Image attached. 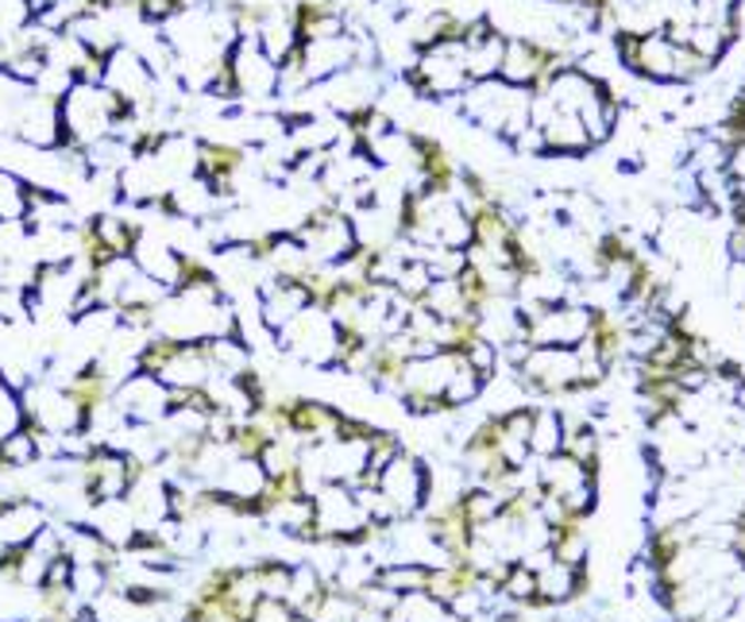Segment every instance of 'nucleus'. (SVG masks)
<instances>
[{"mask_svg":"<svg viewBox=\"0 0 745 622\" xmlns=\"http://www.w3.org/2000/svg\"><path fill=\"white\" fill-rule=\"evenodd\" d=\"M464 112L479 124V129L499 132L502 139L517 144L525 132L534 129V97L525 89H514L499 77L491 82H475L464 94Z\"/></svg>","mask_w":745,"mask_h":622,"instance_id":"obj_1","label":"nucleus"},{"mask_svg":"<svg viewBox=\"0 0 745 622\" xmlns=\"http://www.w3.org/2000/svg\"><path fill=\"white\" fill-rule=\"evenodd\" d=\"M517 379L534 399H576L584 394L579 383V352L576 349H549V344H525L517 367Z\"/></svg>","mask_w":745,"mask_h":622,"instance_id":"obj_2","label":"nucleus"},{"mask_svg":"<svg viewBox=\"0 0 745 622\" xmlns=\"http://www.w3.org/2000/svg\"><path fill=\"white\" fill-rule=\"evenodd\" d=\"M279 349L290 352L294 359H302L305 367L332 371L340 359V325L332 321L329 309L309 306L279 333Z\"/></svg>","mask_w":745,"mask_h":622,"instance_id":"obj_3","label":"nucleus"},{"mask_svg":"<svg viewBox=\"0 0 745 622\" xmlns=\"http://www.w3.org/2000/svg\"><path fill=\"white\" fill-rule=\"evenodd\" d=\"M367 514L356 499L352 484H325L314 491V529L317 541H337V546L359 549L367 534Z\"/></svg>","mask_w":745,"mask_h":622,"instance_id":"obj_4","label":"nucleus"},{"mask_svg":"<svg viewBox=\"0 0 745 622\" xmlns=\"http://www.w3.org/2000/svg\"><path fill=\"white\" fill-rule=\"evenodd\" d=\"M591 329H595V306H587V302H557V306L525 309V344L579 349L591 337Z\"/></svg>","mask_w":745,"mask_h":622,"instance_id":"obj_5","label":"nucleus"},{"mask_svg":"<svg viewBox=\"0 0 745 622\" xmlns=\"http://www.w3.org/2000/svg\"><path fill=\"white\" fill-rule=\"evenodd\" d=\"M375 487H379L382 499L394 507L399 522L417 519V514H425V507H429V464H425L417 452L402 449L399 456L382 468Z\"/></svg>","mask_w":745,"mask_h":622,"instance_id":"obj_6","label":"nucleus"},{"mask_svg":"<svg viewBox=\"0 0 745 622\" xmlns=\"http://www.w3.org/2000/svg\"><path fill=\"white\" fill-rule=\"evenodd\" d=\"M112 406L127 426H162L170 414V387L147 371H132L112 391Z\"/></svg>","mask_w":745,"mask_h":622,"instance_id":"obj_7","label":"nucleus"},{"mask_svg":"<svg viewBox=\"0 0 745 622\" xmlns=\"http://www.w3.org/2000/svg\"><path fill=\"white\" fill-rule=\"evenodd\" d=\"M229 62L236 70L240 82V101H267L279 97V62L262 51V44L255 35H236L229 47Z\"/></svg>","mask_w":745,"mask_h":622,"instance_id":"obj_8","label":"nucleus"},{"mask_svg":"<svg viewBox=\"0 0 745 622\" xmlns=\"http://www.w3.org/2000/svg\"><path fill=\"white\" fill-rule=\"evenodd\" d=\"M101 86L112 89V94H120L124 101L144 105L147 97H151V70H147V62L139 59V54L117 47V51H112V59H109V66H105Z\"/></svg>","mask_w":745,"mask_h":622,"instance_id":"obj_9","label":"nucleus"},{"mask_svg":"<svg viewBox=\"0 0 745 622\" xmlns=\"http://www.w3.org/2000/svg\"><path fill=\"white\" fill-rule=\"evenodd\" d=\"M502 607H517V611H545L537 599V569L529 561H510L499 580Z\"/></svg>","mask_w":745,"mask_h":622,"instance_id":"obj_10","label":"nucleus"},{"mask_svg":"<svg viewBox=\"0 0 745 622\" xmlns=\"http://www.w3.org/2000/svg\"><path fill=\"white\" fill-rule=\"evenodd\" d=\"M564 410L560 406H534V434H529V452H534V461H549V456H560L564 452Z\"/></svg>","mask_w":745,"mask_h":622,"instance_id":"obj_11","label":"nucleus"},{"mask_svg":"<svg viewBox=\"0 0 745 622\" xmlns=\"http://www.w3.org/2000/svg\"><path fill=\"white\" fill-rule=\"evenodd\" d=\"M205 344V356H209L212 371L217 376H244V371H252L255 364V352L244 344V337L240 333H229V337H212V341H201Z\"/></svg>","mask_w":745,"mask_h":622,"instance_id":"obj_12","label":"nucleus"},{"mask_svg":"<svg viewBox=\"0 0 745 622\" xmlns=\"http://www.w3.org/2000/svg\"><path fill=\"white\" fill-rule=\"evenodd\" d=\"M325 591H329V580L321 576V569H317L314 561H294V576H290L286 603L294 607L297 614H314Z\"/></svg>","mask_w":745,"mask_h":622,"instance_id":"obj_13","label":"nucleus"},{"mask_svg":"<svg viewBox=\"0 0 745 622\" xmlns=\"http://www.w3.org/2000/svg\"><path fill=\"white\" fill-rule=\"evenodd\" d=\"M387 591H394L399 599L417 596L425 591L429 584V564H417V561H387L379 564V576H375Z\"/></svg>","mask_w":745,"mask_h":622,"instance_id":"obj_14","label":"nucleus"},{"mask_svg":"<svg viewBox=\"0 0 745 622\" xmlns=\"http://www.w3.org/2000/svg\"><path fill=\"white\" fill-rule=\"evenodd\" d=\"M39 456H42V452H39V437H35L32 426L16 429L12 437H4V441H0V461H4V468H9V472L32 468Z\"/></svg>","mask_w":745,"mask_h":622,"instance_id":"obj_15","label":"nucleus"},{"mask_svg":"<svg viewBox=\"0 0 745 622\" xmlns=\"http://www.w3.org/2000/svg\"><path fill=\"white\" fill-rule=\"evenodd\" d=\"M359 614H364V607H359V596H347V591L332 588L321 596V603H317V611L309 614L314 622H359Z\"/></svg>","mask_w":745,"mask_h":622,"instance_id":"obj_16","label":"nucleus"},{"mask_svg":"<svg viewBox=\"0 0 745 622\" xmlns=\"http://www.w3.org/2000/svg\"><path fill=\"white\" fill-rule=\"evenodd\" d=\"M399 619L402 622H460L456 614H452L449 603L425 596V591H417V596L402 599V603H399Z\"/></svg>","mask_w":745,"mask_h":622,"instance_id":"obj_17","label":"nucleus"},{"mask_svg":"<svg viewBox=\"0 0 745 622\" xmlns=\"http://www.w3.org/2000/svg\"><path fill=\"white\" fill-rule=\"evenodd\" d=\"M27 426V414H24V394L9 383V379L0 376V441L12 437L16 429Z\"/></svg>","mask_w":745,"mask_h":622,"instance_id":"obj_18","label":"nucleus"},{"mask_svg":"<svg viewBox=\"0 0 745 622\" xmlns=\"http://www.w3.org/2000/svg\"><path fill=\"white\" fill-rule=\"evenodd\" d=\"M294 607L286 599H259L247 614V622H294Z\"/></svg>","mask_w":745,"mask_h":622,"instance_id":"obj_19","label":"nucleus"},{"mask_svg":"<svg viewBox=\"0 0 745 622\" xmlns=\"http://www.w3.org/2000/svg\"><path fill=\"white\" fill-rule=\"evenodd\" d=\"M494 622H529V614L517 611V607H502V611H494Z\"/></svg>","mask_w":745,"mask_h":622,"instance_id":"obj_20","label":"nucleus"},{"mask_svg":"<svg viewBox=\"0 0 745 622\" xmlns=\"http://www.w3.org/2000/svg\"><path fill=\"white\" fill-rule=\"evenodd\" d=\"M294 622H314V619H309V614H294Z\"/></svg>","mask_w":745,"mask_h":622,"instance_id":"obj_21","label":"nucleus"}]
</instances>
